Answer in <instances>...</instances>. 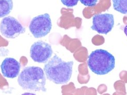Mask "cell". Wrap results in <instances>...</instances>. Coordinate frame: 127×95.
Listing matches in <instances>:
<instances>
[{
  "label": "cell",
  "instance_id": "6da1fadb",
  "mask_svg": "<svg viewBox=\"0 0 127 95\" xmlns=\"http://www.w3.org/2000/svg\"><path fill=\"white\" fill-rule=\"evenodd\" d=\"M74 62L64 61L57 55H55L44 68V71L48 80L56 84H64L70 80Z\"/></svg>",
  "mask_w": 127,
  "mask_h": 95
},
{
  "label": "cell",
  "instance_id": "7a4b0ae2",
  "mask_svg": "<svg viewBox=\"0 0 127 95\" xmlns=\"http://www.w3.org/2000/svg\"><path fill=\"white\" fill-rule=\"evenodd\" d=\"M18 83L25 90L46 92V78L43 70L38 67L30 66L22 70Z\"/></svg>",
  "mask_w": 127,
  "mask_h": 95
},
{
  "label": "cell",
  "instance_id": "3957f363",
  "mask_svg": "<svg viewBox=\"0 0 127 95\" xmlns=\"http://www.w3.org/2000/svg\"><path fill=\"white\" fill-rule=\"evenodd\" d=\"M87 64L92 72L97 75H105L115 68V58L108 51L98 49L90 53Z\"/></svg>",
  "mask_w": 127,
  "mask_h": 95
},
{
  "label": "cell",
  "instance_id": "277c9868",
  "mask_svg": "<svg viewBox=\"0 0 127 95\" xmlns=\"http://www.w3.org/2000/svg\"><path fill=\"white\" fill-rule=\"evenodd\" d=\"M29 30L35 38H42L50 33L52 22L50 15L46 13L32 18L29 25Z\"/></svg>",
  "mask_w": 127,
  "mask_h": 95
},
{
  "label": "cell",
  "instance_id": "5b68a950",
  "mask_svg": "<svg viewBox=\"0 0 127 95\" xmlns=\"http://www.w3.org/2000/svg\"><path fill=\"white\" fill-rule=\"evenodd\" d=\"M0 31L3 37L7 39H15L26 32V28L15 18L4 17L0 23Z\"/></svg>",
  "mask_w": 127,
  "mask_h": 95
},
{
  "label": "cell",
  "instance_id": "8992f818",
  "mask_svg": "<svg viewBox=\"0 0 127 95\" xmlns=\"http://www.w3.org/2000/svg\"><path fill=\"white\" fill-rule=\"evenodd\" d=\"M53 54L51 45L43 41H38L34 43L30 48V57L36 62L45 63Z\"/></svg>",
  "mask_w": 127,
  "mask_h": 95
},
{
  "label": "cell",
  "instance_id": "52a82bcc",
  "mask_svg": "<svg viewBox=\"0 0 127 95\" xmlns=\"http://www.w3.org/2000/svg\"><path fill=\"white\" fill-rule=\"evenodd\" d=\"M114 26V15L110 14H99L92 18V26L91 28L97 33L107 34Z\"/></svg>",
  "mask_w": 127,
  "mask_h": 95
},
{
  "label": "cell",
  "instance_id": "ba28073f",
  "mask_svg": "<svg viewBox=\"0 0 127 95\" xmlns=\"http://www.w3.org/2000/svg\"><path fill=\"white\" fill-rule=\"evenodd\" d=\"M1 69L3 75L6 78L14 79L19 74L21 65L13 58H6L3 61Z\"/></svg>",
  "mask_w": 127,
  "mask_h": 95
},
{
  "label": "cell",
  "instance_id": "9c48e42d",
  "mask_svg": "<svg viewBox=\"0 0 127 95\" xmlns=\"http://www.w3.org/2000/svg\"><path fill=\"white\" fill-rule=\"evenodd\" d=\"M13 8V0H0V18L8 15Z\"/></svg>",
  "mask_w": 127,
  "mask_h": 95
},
{
  "label": "cell",
  "instance_id": "30bf717a",
  "mask_svg": "<svg viewBox=\"0 0 127 95\" xmlns=\"http://www.w3.org/2000/svg\"><path fill=\"white\" fill-rule=\"evenodd\" d=\"M114 9L123 14H127V0H112Z\"/></svg>",
  "mask_w": 127,
  "mask_h": 95
},
{
  "label": "cell",
  "instance_id": "8fae6325",
  "mask_svg": "<svg viewBox=\"0 0 127 95\" xmlns=\"http://www.w3.org/2000/svg\"><path fill=\"white\" fill-rule=\"evenodd\" d=\"M79 0H61L62 4L67 7H73L76 6Z\"/></svg>",
  "mask_w": 127,
  "mask_h": 95
},
{
  "label": "cell",
  "instance_id": "7c38bea8",
  "mask_svg": "<svg viewBox=\"0 0 127 95\" xmlns=\"http://www.w3.org/2000/svg\"><path fill=\"white\" fill-rule=\"evenodd\" d=\"M82 4L86 6L94 7L96 5L97 0H79Z\"/></svg>",
  "mask_w": 127,
  "mask_h": 95
},
{
  "label": "cell",
  "instance_id": "4fadbf2b",
  "mask_svg": "<svg viewBox=\"0 0 127 95\" xmlns=\"http://www.w3.org/2000/svg\"><path fill=\"white\" fill-rule=\"evenodd\" d=\"M21 95H36L35 94H33V93H24Z\"/></svg>",
  "mask_w": 127,
  "mask_h": 95
},
{
  "label": "cell",
  "instance_id": "5bb4252c",
  "mask_svg": "<svg viewBox=\"0 0 127 95\" xmlns=\"http://www.w3.org/2000/svg\"><path fill=\"white\" fill-rule=\"evenodd\" d=\"M124 32L125 33V34L126 35V36L127 37V26H126L124 28Z\"/></svg>",
  "mask_w": 127,
  "mask_h": 95
}]
</instances>
